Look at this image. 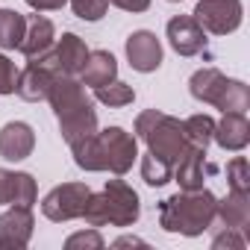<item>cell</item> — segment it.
I'll list each match as a JSON object with an SVG mask.
<instances>
[{
  "label": "cell",
  "instance_id": "ba28073f",
  "mask_svg": "<svg viewBox=\"0 0 250 250\" xmlns=\"http://www.w3.org/2000/svg\"><path fill=\"white\" fill-rule=\"evenodd\" d=\"M42 65H47L53 74H68V77H77L88 59V47L85 42L77 36V33H62L59 42H53V47L44 53V56H36Z\"/></svg>",
  "mask_w": 250,
  "mask_h": 250
},
{
  "label": "cell",
  "instance_id": "cb8c5ba5",
  "mask_svg": "<svg viewBox=\"0 0 250 250\" xmlns=\"http://www.w3.org/2000/svg\"><path fill=\"white\" fill-rule=\"evenodd\" d=\"M142 180L153 188H162L174 180V165H168L165 159H159L153 153H145L142 156Z\"/></svg>",
  "mask_w": 250,
  "mask_h": 250
},
{
  "label": "cell",
  "instance_id": "836d02e7",
  "mask_svg": "<svg viewBox=\"0 0 250 250\" xmlns=\"http://www.w3.org/2000/svg\"><path fill=\"white\" fill-rule=\"evenodd\" d=\"M168 3H180V0H168Z\"/></svg>",
  "mask_w": 250,
  "mask_h": 250
},
{
  "label": "cell",
  "instance_id": "6da1fadb",
  "mask_svg": "<svg viewBox=\"0 0 250 250\" xmlns=\"http://www.w3.org/2000/svg\"><path fill=\"white\" fill-rule=\"evenodd\" d=\"M47 103H50V109H53V115L59 121V133H62V139L68 145L97 133L94 103H91L85 85L77 77L56 74L53 83H50V91H47Z\"/></svg>",
  "mask_w": 250,
  "mask_h": 250
},
{
  "label": "cell",
  "instance_id": "ac0fdd59",
  "mask_svg": "<svg viewBox=\"0 0 250 250\" xmlns=\"http://www.w3.org/2000/svg\"><path fill=\"white\" fill-rule=\"evenodd\" d=\"M53 42H56V27H53V21L44 18V15H33V18L27 21V33H24L18 50H21L27 59H36V56H44V53L53 47Z\"/></svg>",
  "mask_w": 250,
  "mask_h": 250
},
{
  "label": "cell",
  "instance_id": "30bf717a",
  "mask_svg": "<svg viewBox=\"0 0 250 250\" xmlns=\"http://www.w3.org/2000/svg\"><path fill=\"white\" fill-rule=\"evenodd\" d=\"M124 50H127L130 68L139 71V74L156 71V68L162 65V56H165V53H162V42H159L156 33H150V30H136V33L127 39Z\"/></svg>",
  "mask_w": 250,
  "mask_h": 250
},
{
  "label": "cell",
  "instance_id": "4fadbf2b",
  "mask_svg": "<svg viewBox=\"0 0 250 250\" xmlns=\"http://www.w3.org/2000/svg\"><path fill=\"white\" fill-rule=\"evenodd\" d=\"M36 150V133L24 121H9L0 127V156L6 162H24Z\"/></svg>",
  "mask_w": 250,
  "mask_h": 250
},
{
  "label": "cell",
  "instance_id": "9a60e30c",
  "mask_svg": "<svg viewBox=\"0 0 250 250\" xmlns=\"http://www.w3.org/2000/svg\"><path fill=\"white\" fill-rule=\"evenodd\" d=\"M36 200L39 188L30 174L0 168V206H33Z\"/></svg>",
  "mask_w": 250,
  "mask_h": 250
},
{
  "label": "cell",
  "instance_id": "3957f363",
  "mask_svg": "<svg viewBox=\"0 0 250 250\" xmlns=\"http://www.w3.org/2000/svg\"><path fill=\"white\" fill-rule=\"evenodd\" d=\"M136 139H142L147 145V153L165 159L168 165H177L188 147L183 121L174 115H165L159 109H145L136 118Z\"/></svg>",
  "mask_w": 250,
  "mask_h": 250
},
{
  "label": "cell",
  "instance_id": "7c38bea8",
  "mask_svg": "<svg viewBox=\"0 0 250 250\" xmlns=\"http://www.w3.org/2000/svg\"><path fill=\"white\" fill-rule=\"evenodd\" d=\"M168 42L180 56H200L206 50V30L191 15H177L168 21Z\"/></svg>",
  "mask_w": 250,
  "mask_h": 250
},
{
  "label": "cell",
  "instance_id": "8992f818",
  "mask_svg": "<svg viewBox=\"0 0 250 250\" xmlns=\"http://www.w3.org/2000/svg\"><path fill=\"white\" fill-rule=\"evenodd\" d=\"M91 188L85 183H62L56 188H50L42 200V212L44 218L56 221V224H65V221H74L83 215V206L88 200Z\"/></svg>",
  "mask_w": 250,
  "mask_h": 250
},
{
  "label": "cell",
  "instance_id": "484cf974",
  "mask_svg": "<svg viewBox=\"0 0 250 250\" xmlns=\"http://www.w3.org/2000/svg\"><path fill=\"white\" fill-rule=\"evenodd\" d=\"M227 183L232 191H250V165L244 156H235L227 162Z\"/></svg>",
  "mask_w": 250,
  "mask_h": 250
},
{
  "label": "cell",
  "instance_id": "83f0119b",
  "mask_svg": "<svg viewBox=\"0 0 250 250\" xmlns=\"http://www.w3.org/2000/svg\"><path fill=\"white\" fill-rule=\"evenodd\" d=\"M106 241H103V235L97 232V227H91V229H83V232H74V235H68L65 238V247L68 250H100Z\"/></svg>",
  "mask_w": 250,
  "mask_h": 250
},
{
  "label": "cell",
  "instance_id": "8fae6325",
  "mask_svg": "<svg viewBox=\"0 0 250 250\" xmlns=\"http://www.w3.org/2000/svg\"><path fill=\"white\" fill-rule=\"evenodd\" d=\"M33 206H9L0 215V247L21 250L33 238Z\"/></svg>",
  "mask_w": 250,
  "mask_h": 250
},
{
  "label": "cell",
  "instance_id": "ffe728a7",
  "mask_svg": "<svg viewBox=\"0 0 250 250\" xmlns=\"http://www.w3.org/2000/svg\"><path fill=\"white\" fill-rule=\"evenodd\" d=\"M215 218H221L224 227L229 229H244L250 224V191H232L218 200V209H215Z\"/></svg>",
  "mask_w": 250,
  "mask_h": 250
},
{
  "label": "cell",
  "instance_id": "44dd1931",
  "mask_svg": "<svg viewBox=\"0 0 250 250\" xmlns=\"http://www.w3.org/2000/svg\"><path fill=\"white\" fill-rule=\"evenodd\" d=\"M24 33H27V18L21 12L0 9V47L3 50H18Z\"/></svg>",
  "mask_w": 250,
  "mask_h": 250
},
{
  "label": "cell",
  "instance_id": "e0dca14e",
  "mask_svg": "<svg viewBox=\"0 0 250 250\" xmlns=\"http://www.w3.org/2000/svg\"><path fill=\"white\" fill-rule=\"evenodd\" d=\"M212 142H218L221 150H244L250 142V121L244 112H224V118L215 124Z\"/></svg>",
  "mask_w": 250,
  "mask_h": 250
},
{
  "label": "cell",
  "instance_id": "f546056e",
  "mask_svg": "<svg viewBox=\"0 0 250 250\" xmlns=\"http://www.w3.org/2000/svg\"><path fill=\"white\" fill-rule=\"evenodd\" d=\"M224 247H229V250H244V238L238 235V229L224 227V232H218V235L212 238V250H224Z\"/></svg>",
  "mask_w": 250,
  "mask_h": 250
},
{
  "label": "cell",
  "instance_id": "5b68a950",
  "mask_svg": "<svg viewBox=\"0 0 250 250\" xmlns=\"http://www.w3.org/2000/svg\"><path fill=\"white\" fill-rule=\"evenodd\" d=\"M97 142H100V153H103V165L106 171H112L115 177H124L139 159V139L133 133H127L124 127H106L97 130Z\"/></svg>",
  "mask_w": 250,
  "mask_h": 250
},
{
  "label": "cell",
  "instance_id": "4316f807",
  "mask_svg": "<svg viewBox=\"0 0 250 250\" xmlns=\"http://www.w3.org/2000/svg\"><path fill=\"white\" fill-rule=\"evenodd\" d=\"M80 21H100L109 9V0H68Z\"/></svg>",
  "mask_w": 250,
  "mask_h": 250
},
{
  "label": "cell",
  "instance_id": "1f68e13d",
  "mask_svg": "<svg viewBox=\"0 0 250 250\" xmlns=\"http://www.w3.org/2000/svg\"><path fill=\"white\" fill-rule=\"evenodd\" d=\"M68 3V0H27V6L36 9V12H56Z\"/></svg>",
  "mask_w": 250,
  "mask_h": 250
},
{
  "label": "cell",
  "instance_id": "5bb4252c",
  "mask_svg": "<svg viewBox=\"0 0 250 250\" xmlns=\"http://www.w3.org/2000/svg\"><path fill=\"white\" fill-rule=\"evenodd\" d=\"M212 171H215V165L206 162V147L188 145L186 153L180 156V162L174 165V180L180 183L183 191H194V188H203V180Z\"/></svg>",
  "mask_w": 250,
  "mask_h": 250
},
{
  "label": "cell",
  "instance_id": "603a6c76",
  "mask_svg": "<svg viewBox=\"0 0 250 250\" xmlns=\"http://www.w3.org/2000/svg\"><path fill=\"white\" fill-rule=\"evenodd\" d=\"M94 97H97L103 106L121 109V106H130V103L136 100V91H133V85H127V83L112 80V83H106V85H97V88H94Z\"/></svg>",
  "mask_w": 250,
  "mask_h": 250
},
{
  "label": "cell",
  "instance_id": "d6a6232c",
  "mask_svg": "<svg viewBox=\"0 0 250 250\" xmlns=\"http://www.w3.org/2000/svg\"><path fill=\"white\" fill-rule=\"evenodd\" d=\"M112 247H147V241H142V238H136V235H124V238L112 241Z\"/></svg>",
  "mask_w": 250,
  "mask_h": 250
},
{
  "label": "cell",
  "instance_id": "2e32d148",
  "mask_svg": "<svg viewBox=\"0 0 250 250\" xmlns=\"http://www.w3.org/2000/svg\"><path fill=\"white\" fill-rule=\"evenodd\" d=\"M53 71L47 65H42L39 59H30V65L24 71H18V80H15V94L27 103H39V100H47V91H50V83H53Z\"/></svg>",
  "mask_w": 250,
  "mask_h": 250
},
{
  "label": "cell",
  "instance_id": "f1b7e54d",
  "mask_svg": "<svg viewBox=\"0 0 250 250\" xmlns=\"http://www.w3.org/2000/svg\"><path fill=\"white\" fill-rule=\"evenodd\" d=\"M15 80H18L15 62L0 53V94H15Z\"/></svg>",
  "mask_w": 250,
  "mask_h": 250
},
{
  "label": "cell",
  "instance_id": "d6986e66",
  "mask_svg": "<svg viewBox=\"0 0 250 250\" xmlns=\"http://www.w3.org/2000/svg\"><path fill=\"white\" fill-rule=\"evenodd\" d=\"M112 80H118V62H115V56L109 50H88V59H85V65L80 71V83L97 88V85H106Z\"/></svg>",
  "mask_w": 250,
  "mask_h": 250
},
{
  "label": "cell",
  "instance_id": "4dcf8cb0",
  "mask_svg": "<svg viewBox=\"0 0 250 250\" xmlns=\"http://www.w3.org/2000/svg\"><path fill=\"white\" fill-rule=\"evenodd\" d=\"M109 3L124 12H147L150 9V0H109Z\"/></svg>",
  "mask_w": 250,
  "mask_h": 250
},
{
  "label": "cell",
  "instance_id": "d4e9b609",
  "mask_svg": "<svg viewBox=\"0 0 250 250\" xmlns=\"http://www.w3.org/2000/svg\"><path fill=\"white\" fill-rule=\"evenodd\" d=\"M183 130H186L188 145L209 147L212 133H215V121H212V115H191V118H186V121H183Z\"/></svg>",
  "mask_w": 250,
  "mask_h": 250
},
{
  "label": "cell",
  "instance_id": "9c48e42d",
  "mask_svg": "<svg viewBox=\"0 0 250 250\" xmlns=\"http://www.w3.org/2000/svg\"><path fill=\"white\" fill-rule=\"evenodd\" d=\"M106 206H109V224L112 227H133L142 215V200L124 180H106L103 186Z\"/></svg>",
  "mask_w": 250,
  "mask_h": 250
},
{
  "label": "cell",
  "instance_id": "7402d4cb",
  "mask_svg": "<svg viewBox=\"0 0 250 250\" xmlns=\"http://www.w3.org/2000/svg\"><path fill=\"white\" fill-rule=\"evenodd\" d=\"M71 153H74L77 168H83V171H106L103 153H100V142H97V133L88 136V139L74 142V145H71Z\"/></svg>",
  "mask_w": 250,
  "mask_h": 250
},
{
  "label": "cell",
  "instance_id": "7a4b0ae2",
  "mask_svg": "<svg viewBox=\"0 0 250 250\" xmlns=\"http://www.w3.org/2000/svg\"><path fill=\"white\" fill-rule=\"evenodd\" d=\"M215 209H218V197L209 188L180 191L159 203V227L165 232H180V235L194 238L212 227Z\"/></svg>",
  "mask_w": 250,
  "mask_h": 250
},
{
  "label": "cell",
  "instance_id": "52a82bcc",
  "mask_svg": "<svg viewBox=\"0 0 250 250\" xmlns=\"http://www.w3.org/2000/svg\"><path fill=\"white\" fill-rule=\"evenodd\" d=\"M191 18L206 33L227 36V33H235L241 27L244 9H241V0H200V3L194 6V15Z\"/></svg>",
  "mask_w": 250,
  "mask_h": 250
},
{
  "label": "cell",
  "instance_id": "277c9868",
  "mask_svg": "<svg viewBox=\"0 0 250 250\" xmlns=\"http://www.w3.org/2000/svg\"><path fill=\"white\" fill-rule=\"evenodd\" d=\"M188 91L194 100L209 103L221 112H247L250 109V88L241 80L224 77L218 68H200L188 80Z\"/></svg>",
  "mask_w": 250,
  "mask_h": 250
}]
</instances>
